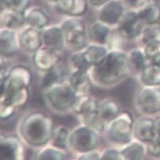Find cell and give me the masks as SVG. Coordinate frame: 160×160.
<instances>
[{
  "label": "cell",
  "instance_id": "6da1fadb",
  "mask_svg": "<svg viewBox=\"0 0 160 160\" xmlns=\"http://www.w3.org/2000/svg\"><path fill=\"white\" fill-rule=\"evenodd\" d=\"M90 74L94 87L108 90L121 85L132 74L128 51L110 48L101 64L90 68Z\"/></svg>",
  "mask_w": 160,
  "mask_h": 160
},
{
  "label": "cell",
  "instance_id": "7a4b0ae2",
  "mask_svg": "<svg viewBox=\"0 0 160 160\" xmlns=\"http://www.w3.org/2000/svg\"><path fill=\"white\" fill-rule=\"evenodd\" d=\"M54 128V121L48 112L35 109L21 117L18 122L17 135L26 148L38 150L49 143Z\"/></svg>",
  "mask_w": 160,
  "mask_h": 160
},
{
  "label": "cell",
  "instance_id": "3957f363",
  "mask_svg": "<svg viewBox=\"0 0 160 160\" xmlns=\"http://www.w3.org/2000/svg\"><path fill=\"white\" fill-rule=\"evenodd\" d=\"M42 95L47 109L52 113L60 116L72 113V108L78 97L68 79L43 90Z\"/></svg>",
  "mask_w": 160,
  "mask_h": 160
},
{
  "label": "cell",
  "instance_id": "277c9868",
  "mask_svg": "<svg viewBox=\"0 0 160 160\" xmlns=\"http://www.w3.org/2000/svg\"><path fill=\"white\" fill-rule=\"evenodd\" d=\"M135 119L128 110L121 111L117 118L107 123L103 138L110 145L121 147L133 139L132 130Z\"/></svg>",
  "mask_w": 160,
  "mask_h": 160
},
{
  "label": "cell",
  "instance_id": "5b68a950",
  "mask_svg": "<svg viewBox=\"0 0 160 160\" xmlns=\"http://www.w3.org/2000/svg\"><path fill=\"white\" fill-rule=\"evenodd\" d=\"M102 138V134L86 124L79 123L71 130L69 152L76 155L100 149Z\"/></svg>",
  "mask_w": 160,
  "mask_h": 160
},
{
  "label": "cell",
  "instance_id": "8992f818",
  "mask_svg": "<svg viewBox=\"0 0 160 160\" xmlns=\"http://www.w3.org/2000/svg\"><path fill=\"white\" fill-rule=\"evenodd\" d=\"M64 37V48L71 52L84 49L90 43L87 26L79 17H68L60 22Z\"/></svg>",
  "mask_w": 160,
  "mask_h": 160
},
{
  "label": "cell",
  "instance_id": "52a82bcc",
  "mask_svg": "<svg viewBox=\"0 0 160 160\" xmlns=\"http://www.w3.org/2000/svg\"><path fill=\"white\" fill-rule=\"evenodd\" d=\"M32 72L25 64L18 63L1 71V94L5 95L8 93L22 87H30L32 85Z\"/></svg>",
  "mask_w": 160,
  "mask_h": 160
},
{
  "label": "cell",
  "instance_id": "ba28073f",
  "mask_svg": "<svg viewBox=\"0 0 160 160\" xmlns=\"http://www.w3.org/2000/svg\"><path fill=\"white\" fill-rule=\"evenodd\" d=\"M133 104L140 115H158L160 112V87L140 86L135 94Z\"/></svg>",
  "mask_w": 160,
  "mask_h": 160
},
{
  "label": "cell",
  "instance_id": "9c48e42d",
  "mask_svg": "<svg viewBox=\"0 0 160 160\" xmlns=\"http://www.w3.org/2000/svg\"><path fill=\"white\" fill-rule=\"evenodd\" d=\"M144 24L140 19L137 10L127 9L115 30L124 41H137Z\"/></svg>",
  "mask_w": 160,
  "mask_h": 160
},
{
  "label": "cell",
  "instance_id": "30bf717a",
  "mask_svg": "<svg viewBox=\"0 0 160 160\" xmlns=\"http://www.w3.org/2000/svg\"><path fill=\"white\" fill-rule=\"evenodd\" d=\"M26 144L18 136L4 134L0 136L1 158L4 160H23L26 158Z\"/></svg>",
  "mask_w": 160,
  "mask_h": 160
},
{
  "label": "cell",
  "instance_id": "8fae6325",
  "mask_svg": "<svg viewBox=\"0 0 160 160\" xmlns=\"http://www.w3.org/2000/svg\"><path fill=\"white\" fill-rule=\"evenodd\" d=\"M63 50L53 49L41 46L32 54V66L40 73L50 70L62 60Z\"/></svg>",
  "mask_w": 160,
  "mask_h": 160
},
{
  "label": "cell",
  "instance_id": "7c38bea8",
  "mask_svg": "<svg viewBox=\"0 0 160 160\" xmlns=\"http://www.w3.org/2000/svg\"><path fill=\"white\" fill-rule=\"evenodd\" d=\"M132 136L133 138L145 144L155 140L156 136L155 117L140 115V117L135 119Z\"/></svg>",
  "mask_w": 160,
  "mask_h": 160
},
{
  "label": "cell",
  "instance_id": "4fadbf2b",
  "mask_svg": "<svg viewBox=\"0 0 160 160\" xmlns=\"http://www.w3.org/2000/svg\"><path fill=\"white\" fill-rule=\"evenodd\" d=\"M126 10V6L123 0H109L98 8L97 19L112 28H116Z\"/></svg>",
  "mask_w": 160,
  "mask_h": 160
},
{
  "label": "cell",
  "instance_id": "5bb4252c",
  "mask_svg": "<svg viewBox=\"0 0 160 160\" xmlns=\"http://www.w3.org/2000/svg\"><path fill=\"white\" fill-rule=\"evenodd\" d=\"M18 30L1 27L0 29V55L2 60L14 58L20 52Z\"/></svg>",
  "mask_w": 160,
  "mask_h": 160
},
{
  "label": "cell",
  "instance_id": "9a60e30c",
  "mask_svg": "<svg viewBox=\"0 0 160 160\" xmlns=\"http://www.w3.org/2000/svg\"><path fill=\"white\" fill-rule=\"evenodd\" d=\"M18 39L21 50L32 53L43 46L41 30L26 26L18 30Z\"/></svg>",
  "mask_w": 160,
  "mask_h": 160
},
{
  "label": "cell",
  "instance_id": "2e32d148",
  "mask_svg": "<svg viewBox=\"0 0 160 160\" xmlns=\"http://www.w3.org/2000/svg\"><path fill=\"white\" fill-rule=\"evenodd\" d=\"M68 80L78 96L90 94V90L94 86L90 71L70 70Z\"/></svg>",
  "mask_w": 160,
  "mask_h": 160
},
{
  "label": "cell",
  "instance_id": "e0dca14e",
  "mask_svg": "<svg viewBox=\"0 0 160 160\" xmlns=\"http://www.w3.org/2000/svg\"><path fill=\"white\" fill-rule=\"evenodd\" d=\"M114 28L96 19L87 26V35L90 43L107 45L110 41Z\"/></svg>",
  "mask_w": 160,
  "mask_h": 160
},
{
  "label": "cell",
  "instance_id": "ac0fdd59",
  "mask_svg": "<svg viewBox=\"0 0 160 160\" xmlns=\"http://www.w3.org/2000/svg\"><path fill=\"white\" fill-rule=\"evenodd\" d=\"M89 6L88 0H60L54 7L56 12L66 17L82 18Z\"/></svg>",
  "mask_w": 160,
  "mask_h": 160
},
{
  "label": "cell",
  "instance_id": "d6986e66",
  "mask_svg": "<svg viewBox=\"0 0 160 160\" xmlns=\"http://www.w3.org/2000/svg\"><path fill=\"white\" fill-rule=\"evenodd\" d=\"M41 37L43 46L57 50L64 48V37L60 24L48 25L41 30Z\"/></svg>",
  "mask_w": 160,
  "mask_h": 160
},
{
  "label": "cell",
  "instance_id": "ffe728a7",
  "mask_svg": "<svg viewBox=\"0 0 160 160\" xmlns=\"http://www.w3.org/2000/svg\"><path fill=\"white\" fill-rule=\"evenodd\" d=\"M69 72L70 69L68 70L65 63H63L61 60L52 69L41 73V78L40 81V86L41 90L51 87L53 84L67 80Z\"/></svg>",
  "mask_w": 160,
  "mask_h": 160
},
{
  "label": "cell",
  "instance_id": "44dd1931",
  "mask_svg": "<svg viewBox=\"0 0 160 160\" xmlns=\"http://www.w3.org/2000/svg\"><path fill=\"white\" fill-rule=\"evenodd\" d=\"M99 102L100 99L90 94L78 96L72 108V114L75 115L76 118H79L98 112Z\"/></svg>",
  "mask_w": 160,
  "mask_h": 160
},
{
  "label": "cell",
  "instance_id": "7402d4cb",
  "mask_svg": "<svg viewBox=\"0 0 160 160\" xmlns=\"http://www.w3.org/2000/svg\"><path fill=\"white\" fill-rule=\"evenodd\" d=\"M0 26L1 27L19 30L26 26L25 13L14 9H7L0 11Z\"/></svg>",
  "mask_w": 160,
  "mask_h": 160
},
{
  "label": "cell",
  "instance_id": "603a6c76",
  "mask_svg": "<svg viewBox=\"0 0 160 160\" xmlns=\"http://www.w3.org/2000/svg\"><path fill=\"white\" fill-rule=\"evenodd\" d=\"M122 110L121 103L115 98L109 97L100 99L98 112L106 123L117 118Z\"/></svg>",
  "mask_w": 160,
  "mask_h": 160
},
{
  "label": "cell",
  "instance_id": "cb8c5ba5",
  "mask_svg": "<svg viewBox=\"0 0 160 160\" xmlns=\"http://www.w3.org/2000/svg\"><path fill=\"white\" fill-rule=\"evenodd\" d=\"M109 51V48L107 45L89 43L88 45L82 49V53L87 63L92 68L101 64L104 61Z\"/></svg>",
  "mask_w": 160,
  "mask_h": 160
},
{
  "label": "cell",
  "instance_id": "d4e9b609",
  "mask_svg": "<svg viewBox=\"0 0 160 160\" xmlns=\"http://www.w3.org/2000/svg\"><path fill=\"white\" fill-rule=\"evenodd\" d=\"M26 26L42 30L50 25V17L48 13L41 7H29L25 12Z\"/></svg>",
  "mask_w": 160,
  "mask_h": 160
},
{
  "label": "cell",
  "instance_id": "484cf974",
  "mask_svg": "<svg viewBox=\"0 0 160 160\" xmlns=\"http://www.w3.org/2000/svg\"><path fill=\"white\" fill-rule=\"evenodd\" d=\"M120 149L124 160L145 159L148 157L147 145L134 138Z\"/></svg>",
  "mask_w": 160,
  "mask_h": 160
},
{
  "label": "cell",
  "instance_id": "4316f807",
  "mask_svg": "<svg viewBox=\"0 0 160 160\" xmlns=\"http://www.w3.org/2000/svg\"><path fill=\"white\" fill-rule=\"evenodd\" d=\"M136 77L140 86L160 87V65L148 63Z\"/></svg>",
  "mask_w": 160,
  "mask_h": 160
},
{
  "label": "cell",
  "instance_id": "83f0119b",
  "mask_svg": "<svg viewBox=\"0 0 160 160\" xmlns=\"http://www.w3.org/2000/svg\"><path fill=\"white\" fill-rule=\"evenodd\" d=\"M30 94L29 87H22L5 95H0V101L8 102L18 110L25 108L27 105L30 99Z\"/></svg>",
  "mask_w": 160,
  "mask_h": 160
},
{
  "label": "cell",
  "instance_id": "f1b7e54d",
  "mask_svg": "<svg viewBox=\"0 0 160 160\" xmlns=\"http://www.w3.org/2000/svg\"><path fill=\"white\" fill-rule=\"evenodd\" d=\"M128 61L132 75L137 76L149 63L143 46H136L128 51Z\"/></svg>",
  "mask_w": 160,
  "mask_h": 160
},
{
  "label": "cell",
  "instance_id": "f546056e",
  "mask_svg": "<svg viewBox=\"0 0 160 160\" xmlns=\"http://www.w3.org/2000/svg\"><path fill=\"white\" fill-rule=\"evenodd\" d=\"M36 151L33 158L41 160H63L68 159L69 151L63 150L51 143H47Z\"/></svg>",
  "mask_w": 160,
  "mask_h": 160
},
{
  "label": "cell",
  "instance_id": "4dcf8cb0",
  "mask_svg": "<svg viewBox=\"0 0 160 160\" xmlns=\"http://www.w3.org/2000/svg\"><path fill=\"white\" fill-rule=\"evenodd\" d=\"M136 10L144 25L159 23L160 6L157 1L147 4Z\"/></svg>",
  "mask_w": 160,
  "mask_h": 160
},
{
  "label": "cell",
  "instance_id": "1f68e13d",
  "mask_svg": "<svg viewBox=\"0 0 160 160\" xmlns=\"http://www.w3.org/2000/svg\"><path fill=\"white\" fill-rule=\"evenodd\" d=\"M71 130V128L63 124L55 125L49 143L63 150L69 151V138Z\"/></svg>",
  "mask_w": 160,
  "mask_h": 160
},
{
  "label": "cell",
  "instance_id": "d6a6232c",
  "mask_svg": "<svg viewBox=\"0 0 160 160\" xmlns=\"http://www.w3.org/2000/svg\"><path fill=\"white\" fill-rule=\"evenodd\" d=\"M160 41V25L159 23L152 25H144L142 32L139 37L138 41L140 45L143 46L152 41Z\"/></svg>",
  "mask_w": 160,
  "mask_h": 160
},
{
  "label": "cell",
  "instance_id": "836d02e7",
  "mask_svg": "<svg viewBox=\"0 0 160 160\" xmlns=\"http://www.w3.org/2000/svg\"><path fill=\"white\" fill-rule=\"evenodd\" d=\"M77 119L78 120L79 123L86 124L101 134H103L105 129H106V124H107V123L101 118L98 112L79 117V118H77Z\"/></svg>",
  "mask_w": 160,
  "mask_h": 160
},
{
  "label": "cell",
  "instance_id": "e575fe53",
  "mask_svg": "<svg viewBox=\"0 0 160 160\" xmlns=\"http://www.w3.org/2000/svg\"><path fill=\"white\" fill-rule=\"evenodd\" d=\"M69 67L70 70H84L90 71L91 66L87 63L82 53V50L71 52L69 58Z\"/></svg>",
  "mask_w": 160,
  "mask_h": 160
},
{
  "label": "cell",
  "instance_id": "d590c367",
  "mask_svg": "<svg viewBox=\"0 0 160 160\" xmlns=\"http://www.w3.org/2000/svg\"><path fill=\"white\" fill-rule=\"evenodd\" d=\"M149 63L155 62L160 57V41H152L143 46Z\"/></svg>",
  "mask_w": 160,
  "mask_h": 160
},
{
  "label": "cell",
  "instance_id": "8d00e7d4",
  "mask_svg": "<svg viewBox=\"0 0 160 160\" xmlns=\"http://www.w3.org/2000/svg\"><path fill=\"white\" fill-rule=\"evenodd\" d=\"M101 159L104 160H124L119 147L110 145L101 150Z\"/></svg>",
  "mask_w": 160,
  "mask_h": 160
},
{
  "label": "cell",
  "instance_id": "74e56055",
  "mask_svg": "<svg viewBox=\"0 0 160 160\" xmlns=\"http://www.w3.org/2000/svg\"><path fill=\"white\" fill-rule=\"evenodd\" d=\"M17 111L18 109L11 104L7 102L0 101V119L2 121L10 120L13 116H14Z\"/></svg>",
  "mask_w": 160,
  "mask_h": 160
},
{
  "label": "cell",
  "instance_id": "f35d334b",
  "mask_svg": "<svg viewBox=\"0 0 160 160\" xmlns=\"http://www.w3.org/2000/svg\"><path fill=\"white\" fill-rule=\"evenodd\" d=\"M147 145L148 156L160 159V140H153Z\"/></svg>",
  "mask_w": 160,
  "mask_h": 160
},
{
  "label": "cell",
  "instance_id": "ab89813d",
  "mask_svg": "<svg viewBox=\"0 0 160 160\" xmlns=\"http://www.w3.org/2000/svg\"><path fill=\"white\" fill-rule=\"evenodd\" d=\"M155 1L157 0H123L127 8L133 9V10H138L143 6Z\"/></svg>",
  "mask_w": 160,
  "mask_h": 160
},
{
  "label": "cell",
  "instance_id": "60d3db41",
  "mask_svg": "<svg viewBox=\"0 0 160 160\" xmlns=\"http://www.w3.org/2000/svg\"><path fill=\"white\" fill-rule=\"evenodd\" d=\"M75 158L80 160H99L101 159V149L78 154V155H75Z\"/></svg>",
  "mask_w": 160,
  "mask_h": 160
},
{
  "label": "cell",
  "instance_id": "b9f144b4",
  "mask_svg": "<svg viewBox=\"0 0 160 160\" xmlns=\"http://www.w3.org/2000/svg\"><path fill=\"white\" fill-rule=\"evenodd\" d=\"M31 0H13L12 9L25 13L30 7Z\"/></svg>",
  "mask_w": 160,
  "mask_h": 160
},
{
  "label": "cell",
  "instance_id": "7bdbcfd3",
  "mask_svg": "<svg viewBox=\"0 0 160 160\" xmlns=\"http://www.w3.org/2000/svg\"><path fill=\"white\" fill-rule=\"evenodd\" d=\"M109 1V0H88V2L90 7L98 9Z\"/></svg>",
  "mask_w": 160,
  "mask_h": 160
},
{
  "label": "cell",
  "instance_id": "ee69618b",
  "mask_svg": "<svg viewBox=\"0 0 160 160\" xmlns=\"http://www.w3.org/2000/svg\"><path fill=\"white\" fill-rule=\"evenodd\" d=\"M13 0H0V11L12 8Z\"/></svg>",
  "mask_w": 160,
  "mask_h": 160
},
{
  "label": "cell",
  "instance_id": "f6af8a7d",
  "mask_svg": "<svg viewBox=\"0 0 160 160\" xmlns=\"http://www.w3.org/2000/svg\"><path fill=\"white\" fill-rule=\"evenodd\" d=\"M155 125H156V140H160V112L155 117Z\"/></svg>",
  "mask_w": 160,
  "mask_h": 160
},
{
  "label": "cell",
  "instance_id": "bcb514c9",
  "mask_svg": "<svg viewBox=\"0 0 160 160\" xmlns=\"http://www.w3.org/2000/svg\"><path fill=\"white\" fill-rule=\"evenodd\" d=\"M45 1H46L47 2H48V3L52 4V5L55 6L57 2H59V1H60V0H45Z\"/></svg>",
  "mask_w": 160,
  "mask_h": 160
}]
</instances>
